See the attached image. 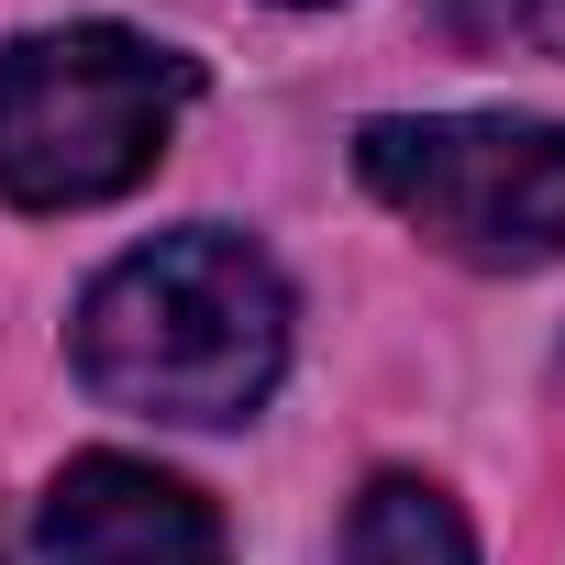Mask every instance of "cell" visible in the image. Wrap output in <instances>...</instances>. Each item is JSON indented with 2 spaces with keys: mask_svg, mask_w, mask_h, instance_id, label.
<instances>
[{
  "mask_svg": "<svg viewBox=\"0 0 565 565\" xmlns=\"http://www.w3.org/2000/svg\"><path fill=\"white\" fill-rule=\"evenodd\" d=\"M189 100H200V56L156 34H122V23L23 34L0 56V200L23 211L122 200L167 156Z\"/></svg>",
  "mask_w": 565,
  "mask_h": 565,
  "instance_id": "obj_2",
  "label": "cell"
},
{
  "mask_svg": "<svg viewBox=\"0 0 565 565\" xmlns=\"http://www.w3.org/2000/svg\"><path fill=\"white\" fill-rule=\"evenodd\" d=\"M355 178L466 266L565 255V122L532 111H388L355 134Z\"/></svg>",
  "mask_w": 565,
  "mask_h": 565,
  "instance_id": "obj_3",
  "label": "cell"
},
{
  "mask_svg": "<svg viewBox=\"0 0 565 565\" xmlns=\"http://www.w3.org/2000/svg\"><path fill=\"white\" fill-rule=\"evenodd\" d=\"M344 565H477V532L433 477H377L344 521Z\"/></svg>",
  "mask_w": 565,
  "mask_h": 565,
  "instance_id": "obj_5",
  "label": "cell"
},
{
  "mask_svg": "<svg viewBox=\"0 0 565 565\" xmlns=\"http://www.w3.org/2000/svg\"><path fill=\"white\" fill-rule=\"evenodd\" d=\"M521 34H532L543 56H565V0H521Z\"/></svg>",
  "mask_w": 565,
  "mask_h": 565,
  "instance_id": "obj_6",
  "label": "cell"
},
{
  "mask_svg": "<svg viewBox=\"0 0 565 565\" xmlns=\"http://www.w3.org/2000/svg\"><path fill=\"white\" fill-rule=\"evenodd\" d=\"M34 543L45 565H222V510L145 455H78L45 488Z\"/></svg>",
  "mask_w": 565,
  "mask_h": 565,
  "instance_id": "obj_4",
  "label": "cell"
},
{
  "mask_svg": "<svg viewBox=\"0 0 565 565\" xmlns=\"http://www.w3.org/2000/svg\"><path fill=\"white\" fill-rule=\"evenodd\" d=\"M289 12H322V0H289Z\"/></svg>",
  "mask_w": 565,
  "mask_h": 565,
  "instance_id": "obj_7",
  "label": "cell"
},
{
  "mask_svg": "<svg viewBox=\"0 0 565 565\" xmlns=\"http://www.w3.org/2000/svg\"><path fill=\"white\" fill-rule=\"evenodd\" d=\"M67 344H78L89 399H111L134 422L222 433V422H255L277 366H289V289L244 233L189 222V233L134 244L100 277Z\"/></svg>",
  "mask_w": 565,
  "mask_h": 565,
  "instance_id": "obj_1",
  "label": "cell"
}]
</instances>
